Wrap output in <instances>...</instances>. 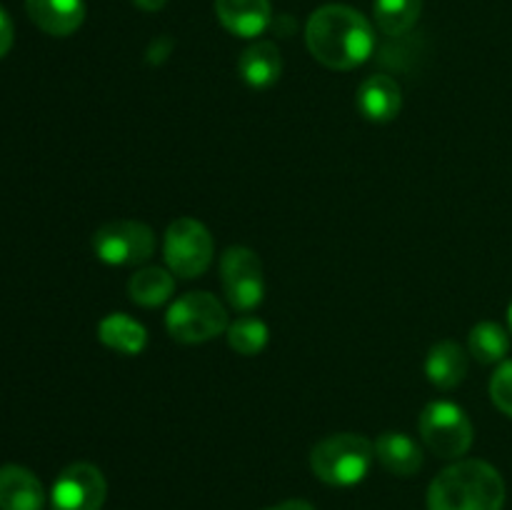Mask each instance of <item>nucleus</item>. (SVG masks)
<instances>
[{"instance_id": "nucleus-18", "label": "nucleus", "mask_w": 512, "mask_h": 510, "mask_svg": "<svg viewBox=\"0 0 512 510\" xmlns=\"http://www.w3.org/2000/svg\"><path fill=\"white\" fill-rule=\"evenodd\" d=\"M173 290H175V275L170 273V270L158 268V265L140 268L128 283L130 300L143 305V308H158V305L168 303Z\"/></svg>"}, {"instance_id": "nucleus-16", "label": "nucleus", "mask_w": 512, "mask_h": 510, "mask_svg": "<svg viewBox=\"0 0 512 510\" xmlns=\"http://www.w3.org/2000/svg\"><path fill=\"white\" fill-rule=\"evenodd\" d=\"M375 458H378V463L388 473L400 475V478H410V475H415L423 468V450H420V445L410 435L395 433V430L378 435V440H375Z\"/></svg>"}, {"instance_id": "nucleus-15", "label": "nucleus", "mask_w": 512, "mask_h": 510, "mask_svg": "<svg viewBox=\"0 0 512 510\" xmlns=\"http://www.w3.org/2000/svg\"><path fill=\"white\" fill-rule=\"evenodd\" d=\"M238 73L255 90H265L278 83L280 73H283V58H280L278 45L270 40H258V43L248 45L238 60Z\"/></svg>"}, {"instance_id": "nucleus-22", "label": "nucleus", "mask_w": 512, "mask_h": 510, "mask_svg": "<svg viewBox=\"0 0 512 510\" xmlns=\"http://www.w3.org/2000/svg\"><path fill=\"white\" fill-rule=\"evenodd\" d=\"M490 398L498 405V410L512 418V360L500 363V368L490 378Z\"/></svg>"}, {"instance_id": "nucleus-11", "label": "nucleus", "mask_w": 512, "mask_h": 510, "mask_svg": "<svg viewBox=\"0 0 512 510\" xmlns=\"http://www.w3.org/2000/svg\"><path fill=\"white\" fill-rule=\"evenodd\" d=\"M45 488L33 470L23 465H0V510H43Z\"/></svg>"}, {"instance_id": "nucleus-8", "label": "nucleus", "mask_w": 512, "mask_h": 510, "mask_svg": "<svg viewBox=\"0 0 512 510\" xmlns=\"http://www.w3.org/2000/svg\"><path fill=\"white\" fill-rule=\"evenodd\" d=\"M220 280L233 308L253 310L263 303L265 278L260 258L245 245H233L220 255Z\"/></svg>"}, {"instance_id": "nucleus-13", "label": "nucleus", "mask_w": 512, "mask_h": 510, "mask_svg": "<svg viewBox=\"0 0 512 510\" xmlns=\"http://www.w3.org/2000/svg\"><path fill=\"white\" fill-rule=\"evenodd\" d=\"M30 20L53 38H68L83 25V0H25Z\"/></svg>"}, {"instance_id": "nucleus-1", "label": "nucleus", "mask_w": 512, "mask_h": 510, "mask_svg": "<svg viewBox=\"0 0 512 510\" xmlns=\"http://www.w3.org/2000/svg\"><path fill=\"white\" fill-rule=\"evenodd\" d=\"M305 45L325 68L353 70L373 55L375 33L370 20L360 10L330 3L308 18Z\"/></svg>"}, {"instance_id": "nucleus-7", "label": "nucleus", "mask_w": 512, "mask_h": 510, "mask_svg": "<svg viewBox=\"0 0 512 510\" xmlns=\"http://www.w3.org/2000/svg\"><path fill=\"white\" fill-rule=\"evenodd\" d=\"M93 250L108 265H140L155 253V233L140 220H110L95 230Z\"/></svg>"}, {"instance_id": "nucleus-21", "label": "nucleus", "mask_w": 512, "mask_h": 510, "mask_svg": "<svg viewBox=\"0 0 512 510\" xmlns=\"http://www.w3.org/2000/svg\"><path fill=\"white\" fill-rule=\"evenodd\" d=\"M268 340V325L260 318H253V315H245V318L233 320V323L228 325V343L238 355H248L250 358V355L263 353Z\"/></svg>"}, {"instance_id": "nucleus-4", "label": "nucleus", "mask_w": 512, "mask_h": 510, "mask_svg": "<svg viewBox=\"0 0 512 510\" xmlns=\"http://www.w3.org/2000/svg\"><path fill=\"white\" fill-rule=\"evenodd\" d=\"M228 310L213 293H185L170 305L165 315V328L178 343L195 345L208 343L218 335L228 333Z\"/></svg>"}, {"instance_id": "nucleus-17", "label": "nucleus", "mask_w": 512, "mask_h": 510, "mask_svg": "<svg viewBox=\"0 0 512 510\" xmlns=\"http://www.w3.org/2000/svg\"><path fill=\"white\" fill-rule=\"evenodd\" d=\"M98 340L115 353L138 355L148 345V330L128 313H110L98 323Z\"/></svg>"}, {"instance_id": "nucleus-5", "label": "nucleus", "mask_w": 512, "mask_h": 510, "mask_svg": "<svg viewBox=\"0 0 512 510\" xmlns=\"http://www.w3.org/2000/svg\"><path fill=\"white\" fill-rule=\"evenodd\" d=\"M418 430L430 453L443 460H460L473 445V423L458 403L435 400L423 408L418 418Z\"/></svg>"}, {"instance_id": "nucleus-23", "label": "nucleus", "mask_w": 512, "mask_h": 510, "mask_svg": "<svg viewBox=\"0 0 512 510\" xmlns=\"http://www.w3.org/2000/svg\"><path fill=\"white\" fill-rule=\"evenodd\" d=\"M13 38H15L13 20H10V15L5 13V8L0 5V58H5V55L10 53V48H13Z\"/></svg>"}, {"instance_id": "nucleus-3", "label": "nucleus", "mask_w": 512, "mask_h": 510, "mask_svg": "<svg viewBox=\"0 0 512 510\" xmlns=\"http://www.w3.org/2000/svg\"><path fill=\"white\" fill-rule=\"evenodd\" d=\"M375 460V443L358 433H335L320 440L310 453L313 475L333 488H350L365 480Z\"/></svg>"}, {"instance_id": "nucleus-6", "label": "nucleus", "mask_w": 512, "mask_h": 510, "mask_svg": "<svg viewBox=\"0 0 512 510\" xmlns=\"http://www.w3.org/2000/svg\"><path fill=\"white\" fill-rule=\"evenodd\" d=\"M163 255L168 270L178 278H198L210 268L215 255L213 235L200 220L178 218L168 225L163 240Z\"/></svg>"}, {"instance_id": "nucleus-14", "label": "nucleus", "mask_w": 512, "mask_h": 510, "mask_svg": "<svg viewBox=\"0 0 512 510\" xmlns=\"http://www.w3.org/2000/svg\"><path fill=\"white\" fill-rule=\"evenodd\" d=\"M425 375L438 390H453L468 375V353L455 340H440L425 358Z\"/></svg>"}, {"instance_id": "nucleus-24", "label": "nucleus", "mask_w": 512, "mask_h": 510, "mask_svg": "<svg viewBox=\"0 0 512 510\" xmlns=\"http://www.w3.org/2000/svg\"><path fill=\"white\" fill-rule=\"evenodd\" d=\"M265 510H315L313 503H308V500H300V498H290V500H283V503L278 505H270V508Z\"/></svg>"}, {"instance_id": "nucleus-25", "label": "nucleus", "mask_w": 512, "mask_h": 510, "mask_svg": "<svg viewBox=\"0 0 512 510\" xmlns=\"http://www.w3.org/2000/svg\"><path fill=\"white\" fill-rule=\"evenodd\" d=\"M133 3L138 5L140 10H145V13H158V10L165 8L168 0H133Z\"/></svg>"}, {"instance_id": "nucleus-9", "label": "nucleus", "mask_w": 512, "mask_h": 510, "mask_svg": "<svg viewBox=\"0 0 512 510\" xmlns=\"http://www.w3.org/2000/svg\"><path fill=\"white\" fill-rule=\"evenodd\" d=\"M108 498V483L93 463H73L55 478L50 490L53 510H100Z\"/></svg>"}, {"instance_id": "nucleus-19", "label": "nucleus", "mask_w": 512, "mask_h": 510, "mask_svg": "<svg viewBox=\"0 0 512 510\" xmlns=\"http://www.w3.org/2000/svg\"><path fill=\"white\" fill-rule=\"evenodd\" d=\"M468 345L470 355H473L478 363H503L510 353V335L503 325L493 323V320H483V323H478L470 330Z\"/></svg>"}, {"instance_id": "nucleus-20", "label": "nucleus", "mask_w": 512, "mask_h": 510, "mask_svg": "<svg viewBox=\"0 0 512 510\" xmlns=\"http://www.w3.org/2000/svg\"><path fill=\"white\" fill-rule=\"evenodd\" d=\"M375 23L390 38H400L418 23L423 0H375Z\"/></svg>"}, {"instance_id": "nucleus-2", "label": "nucleus", "mask_w": 512, "mask_h": 510, "mask_svg": "<svg viewBox=\"0 0 512 510\" xmlns=\"http://www.w3.org/2000/svg\"><path fill=\"white\" fill-rule=\"evenodd\" d=\"M508 488L495 465L470 458L448 465L428 488V510H503Z\"/></svg>"}, {"instance_id": "nucleus-26", "label": "nucleus", "mask_w": 512, "mask_h": 510, "mask_svg": "<svg viewBox=\"0 0 512 510\" xmlns=\"http://www.w3.org/2000/svg\"><path fill=\"white\" fill-rule=\"evenodd\" d=\"M508 323H510V333H512V303H510V308H508Z\"/></svg>"}, {"instance_id": "nucleus-10", "label": "nucleus", "mask_w": 512, "mask_h": 510, "mask_svg": "<svg viewBox=\"0 0 512 510\" xmlns=\"http://www.w3.org/2000/svg\"><path fill=\"white\" fill-rule=\"evenodd\" d=\"M355 105L370 123H390L403 108V90L390 75H370L360 83Z\"/></svg>"}, {"instance_id": "nucleus-12", "label": "nucleus", "mask_w": 512, "mask_h": 510, "mask_svg": "<svg viewBox=\"0 0 512 510\" xmlns=\"http://www.w3.org/2000/svg\"><path fill=\"white\" fill-rule=\"evenodd\" d=\"M215 15L228 33L258 38L273 20V8L270 0H215Z\"/></svg>"}]
</instances>
